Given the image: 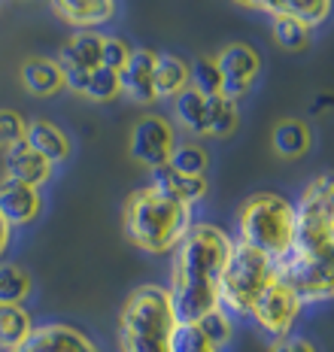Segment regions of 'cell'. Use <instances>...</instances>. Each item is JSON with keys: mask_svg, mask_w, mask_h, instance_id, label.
<instances>
[{"mask_svg": "<svg viewBox=\"0 0 334 352\" xmlns=\"http://www.w3.org/2000/svg\"><path fill=\"white\" fill-rule=\"evenodd\" d=\"M21 352H25V349H21Z\"/></svg>", "mask_w": 334, "mask_h": 352, "instance_id": "cell-38", "label": "cell"}, {"mask_svg": "<svg viewBox=\"0 0 334 352\" xmlns=\"http://www.w3.org/2000/svg\"><path fill=\"white\" fill-rule=\"evenodd\" d=\"M295 225H298V212L289 197L277 192H256L241 204L237 240L271 255L274 261H280L295 246Z\"/></svg>", "mask_w": 334, "mask_h": 352, "instance_id": "cell-4", "label": "cell"}, {"mask_svg": "<svg viewBox=\"0 0 334 352\" xmlns=\"http://www.w3.org/2000/svg\"><path fill=\"white\" fill-rule=\"evenodd\" d=\"M25 140L31 149H37L49 164H61V161L70 158L74 152V143H70L67 131H61L55 122H27V131H25Z\"/></svg>", "mask_w": 334, "mask_h": 352, "instance_id": "cell-22", "label": "cell"}, {"mask_svg": "<svg viewBox=\"0 0 334 352\" xmlns=\"http://www.w3.org/2000/svg\"><path fill=\"white\" fill-rule=\"evenodd\" d=\"M179 328L177 310L167 285H137L125 298L119 313V349L122 352H170Z\"/></svg>", "mask_w": 334, "mask_h": 352, "instance_id": "cell-3", "label": "cell"}, {"mask_svg": "<svg viewBox=\"0 0 334 352\" xmlns=\"http://www.w3.org/2000/svg\"><path fill=\"white\" fill-rule=\"evenodd\" d=\"M192 88H198L207 98L222 94V76H219V67H216L213 55H201L192 61Z\"/></svg>", "mask_w": 334, "mask_h": 352, "instance_id": "cell-30", "label": "cell"}, {"mask_svg": "<svg viewBox=\"0 0 334 352\" xmlns=\"http://www.w3.org/2000/svg\"><path fill=\"white\" fill-rule=\"evenodd\" d=\"M19 79L25 85V91H31L34 98H52L64 88V70L58 67L55 58L34 55L27 61H21Z\"/></svg>", "mask_w": 334, "mask_h": 352, "instance_id": "cell-21", "label": "cell"}, {"mask_svg": "<svg viewBox=\"0 0 334 352\" xmlns=\"http://www.w3.org/2000/svg\"><path fill=\"white\" fill-rule=\"evenodd\" d=\"M234 3L271 19H298L310 28L325 25L334 16V0H234Z\"/></svg>", "mask_w": 334, "mask_h": 352, "instance_id": "cell-13", "label": "cell"}, {"mask_svg": "<svg viewBox=\"0 0 334 352\" xmlns=\"http://www.w3.org/2000/svg\"><path fill=\"white\" fill-rule=\"evenodd\" d=\"M64 88L82 94L91 104H113L115 98H122L119 70H110L104 64L94 70H64Z\"/></svg>", "mask_w": 334, "mask_h": 352, "instance_id": "cell-15", "label": "cell"}, {"mask_svg": "<svg viewBox=\"0 0 334 352\" xmlns=\"http://www.w3.org/2000/svg\"><path fill=\"white\" fill-rule=\"evenodd\" d=\"M271 352H319L313 340H307V337H298V334H289V337H280V340H274Z\"/></svg>", "mask_w": 334, "mask_h": 352, "instance_id": "cell-35", "label": "cell"}, {"mask_svg": "<svg viewBox=\"0 0 334 352\" xmlns=\"http://www.w3.org/2000/svg\"><path fill=\"white\" fill-rule=\"evenodd\" d=\"M192 85V64L177 52H158L155 58V94L158 98H177Z\"/></svg>", "mask_w": 334, "mask_h": 352, "instance_id": "cell-25", "label": "cell"}, {"mask_svg": "<svg viewBox=\"0 0 334 352\" xmlns=\"http://www.w3.org/2000/svg\"><path fill=\"white\" fill-rule=\"evenodd\" d=\"M271 34L274 43L286 52H304L313 43V28L298 19H271Z\"/></svg>", "mask_w": 334, "mask_h": 352, "instance_id": "cell-27", "label": "cell"}, {"mask_svg": "<svg viewBox=\"0 0 334 352\" xmlns=\"http://www.w3.org/2000/svg\"><path fill=\"white\" fill-rule=\"evenodd\" d=\"M43 207V192L34 186H25V182L16 179H0V216L12 225V228H25V225H34L40 219Z\"/></svg>", "mask_w": 334, "mask_h": 352, "instance_id": "cell-12", "label": "cell"}, {"mask_svg": "<svg viewBox=\"0 0 334 352\" xmlns=\"http://www.w3.org/2000/svg\"><path fill=\"white\" fill-rule=\"evenodd\" d=\"M304 304L295 298V292L289 289L280 276H274V283L267 285L258 295L256 307H252L249 319L265 331L271 340H280V337H289L295 328L298 316H301Z\"/></svg>", "mask_w": 334, "mask_h": 352, "instance_id": "cell-8", "label": "cell"}, {"mask_svg": "<svg viewBox=\"0 0 334 352\" xmlns=\"http://www.w3.org/2000/svg\"><path fill=\"white\" fill-rule=\"evenodd\" d=\"M25 131H27V122L21 119V113L16 109H0V149H10L25 140Z\"/></svg>", "mask_w": 334, "mask_h": 352, "instance_id": "cell-33", "label": "cell"}, {"mask_svg": "<svg viewBox=\"0 0 334 352\" xmlns=\"http://www.w3.org/2000/svg\"><path fill=\"white\" fill-rule=\"evenodd\" d=\"M210 113H213V98L192 85L173 98V119L192 137H210Z\"/></svg>", "mask_w": 334, "mask_h": 352, "instance_id": "cell-20", "label": "cell"}, {"mask_svg": "<svg viewBox=\"0 0 334 352\" xmlns=\"http://www.w3.org/2000/svg\"><path fill=\"white\" fill-rule=\"evenodd\" d=\"M34 328L37 325L25 304H0V352H21Z\"/></svg>", "mask_w": 334, "mask_h": 352, "instance_id": "cell-23", "label": "cell"}, {"mask_svg": "<svg viewBox=\"0 0 334 352\" xmlns=\"http://www.w3.org/2000/svg\"><path fill=\"white\" fill-rule=\"evenodd\" d=\"M274 276H277V261L271 255L234 240V249H231L219 283V307L231 319H249L258 295L274 283Z\"/></svg>", "mask_w": 334, "mask_h": 352, "instance_id": "cell-5", "label": "cell"}, {"mask_svg": "<svg viewBox=\"0 0 334 352\" xmlns=\"http://www.w3.org/2000/svg\"><path fill=\"white\" fill-rule=\"evenodd\" d=\"M177 149V131L173 124L164 119V116H143L140 122L131 128L128 137V155L137 161V164L149 167H164L170 164V155Z\"/></svg>", "mask_w": 334, "mask_h": 352, "instance_id": "cell-9", "label": "cell"}, {"mask_svg": "<svg viewBox=\"0 0 334 352\" xmlns=\"http://www.w3.org/2000/svg\"><path fill=\"white\" fill-rule=\"evenodd\" d=\"M222 76V94L228 100H241L256 88L261 76V55L249 43H228L213 55Z\"/></svg>", "mask_w": 334, "mask_h": 352, "instance_id": "cell-10", "label": "cell"}, {"mask_svg": "<svg viewBox=\"0 0 334 352\" xmlns=\"http://www.w3.org/2000/svg\"><path fill=\"white\" fill-rule=\"evenodd\" d=\"M34 292V280L21 264L0 261V304H25Z\"/></svg>", "mask_w": 334, "mask_h": 352, "instance_id": "cell-26", "label": "cell"}, {"mask_svg": "<svg viewBox=\"0 0 334 352\" xmlns=\"http://www.w3.org/2000/svg\"><path fill=\"white\" fill-rule=\"evenodd\" d=\"M170 352H222L219 346L210 343V337L201 331L198 325H188V322H179L177 334H173V346Z\"/></svg>", "mask_w": 334, "mask_h": 352, "instance_id": "cell-32", "label": "cell"}, {"mask_svg": "<svg viewBox=\"0 0 334 352\" xmlns=\"http://www.w3.org/2000/svg\"><path fill=\"white\" fill-rule=\"evenodd\" d=\"M194 325H198L201 331L210 337V343H213V346H219V349H225L231 340H234V319H231L222 307H216L213 313H207V316L201 322H194Z\"/></svg>", "mask_w": 334, "mask_h": 352, "instance_id": "cell-31", "label": "cell"}, {"mask_svg": "<svg viewBox=\"0 0 334 352\" xmlns=\"http://www.w3.org/2000/svg\"><path fill=\"white\" fill-rule=\"evenodd\" d=\"M170 167L186 176H207L210 152L201 143H177V149L170 155Z\"/></svg>", "mask_w": 334, "mask_h": 352, "instance_id": "cell-29", "label": "cell"}, {"mask_svg": "<svg viewBox=\"0 0 334 352\" xmlns=\"http://www.w3.org/2000/svg\"><path fill=\"white\" fill-rule=\"evenodd\" d=\"M322 204H325V212H329V222H331V228H334V176H329V182H325Z\"/></svg>", "mask_w": 334, "mask_h": 352, "instance_id": "cell-37", "label": "cell"}, {"mask_svg": "<svg viewBox=\"0 0 334 352\" xmlns=\"http://www.w3.org/2000/svg\"><path fill=\"white\" fill-rule=\"evenodd\" d=\"M155 58L152 49H134L131 61L119 70V88L122 94L137 107H149L158 100L155 94Z\"/></svg>", "mask_w": 334, "mask_h": 352, "instance_id": "cell-11", "label": "cell"}, {"mask_svg": "<svg viewBox=\"0 0 334 352\" xmlns=\"http://www.w3.org/2000/svg\"><path fill=\"white\" fill-rule=\"evenodd\" d=\"M277 276L295 292V298L301 304L334 300V261L292 249L286 258L277 261Z\"/></svg>", "mask_w": 334, "mask_h": 352, "instance_id": "cell-7", "label": "cell"}, {"mask_svg": "<svg viewBox=\"0 0 334 352\" xmlns=\"http://www.w3.org/2000/svg\"><path fill=\"white\" fill-rule=\"evenodd\" d=\"M231 249L234 237L213 222H194L183 243L173 249L167 292L179 322L194 325L219 307V283Z\"/></svg>", "mask_w": 334, "mask_h": 352, "instance_id": "cell-1", "label": "cell"}, {"mask_svg": "<svg viewBox=\"0 0 334 352\" xmlns=\"http://www.w3.org/2000/svg\"><path fill=\"white\" fill-rule=\"evenodd\" d=\"M55 16L76 31H94L115 19L119 0H52Z\"/></svg>", "mask_w": 334, "mask_h": 352, "instance_id": "cell-17", "label": "cell"}, {"mask_svg": "<svg viewBox=\"0 0 334 352\" xmlns=\"http://www.w3.org/2000/svg\"><path fill=\"white\" fill-rule=\"evenodd\" d=\"M10 246H12V225L0 216V261H3V255L10 252Z\"/></svg>", "mask_w": 334, "mask_h": 352, "instance_id": "cell-36", "label": "cell"}, {"mask_svg": "<svg viewBox=\"0 0 334 352\" xmlns=\"http://www.w3.org/2000/svg\"><path fill=\"white\" fill-rule=\"evenodd\" d=\"M192 210L194 207L173 201V197L162 195L158 188L143 186L137 192H131L125 201V216H122L125 237L140 252L167 255L183 243L188 228L194 225Z\"/></svg>", "mask_w": 334, "mask_h": 352, "instance_id": "cell-2", "label": "cell"}, {"mask_svg": "<svg viewBox=\"0 0 334 352\" xmlns=\"http://www.w3.org/2000/svg\"><path fill=\"white\" fill-rule=\"evenodd\" d=\"M134 55V46L125 36H104V67L110 70H122Z\"/></svg>", "mask_w": 334, "mask_h": 352, "instance_id": "cell-34", "label": "cell"}, {"mask_svg": "<svg viewBox=\"0 0 334 352\" xmlns=\"http://www.w3.org/2000/svg\"><path fill=\"white\" fill-rule=\"evenodd\" d=\"M152 188H158L162 195L173 197V201L179 204H188V207H194L198 201H204L207 192H210V182L207 176H186V173H177L170 164L164 167H155L152 170Z\"/></svg>", "mask_w": 334, "mask_h": 352, "instance_id": "cell-19", "label": "cell"}, {"mask_svg": "<svg viewBox=\"0 0 334 352\" xmlns=\"http://www.w3.org/2000/svg\"><path fill=\"white\" fill-rule=\"evenodd\" d=\"M25 352H100V346L82 328L64 325V322H49V325H37L31 331Z\"/></svg>", "mask_w": 334, "mask_h": 352, "instance_id": "cell-14", "label": "cell"}, {"mask_svg": "<svg viewBox=\"0 0 334 352\" xmlns=\"http://www.w3.org/2000/svg\"><path fill=\"white\" fill-rule=\"evenodd\" d=\"M271 146L280 158H304L310 149H313V128H310L304 119H282L277 122L271 134Z\"/></svg>", "mask_w": 334, "mask_h": 352, "instance_id": "cell-24", "label": "cell"}, {"mask_svg": "<svg viewBox=\"0 0 334 352\" xmlns=\"http://www.w3.org/2000/svg\"><path fill=\"white\" fill-rule=\"evenodd\" d=\"M3 164H6V179L25 182V186H34V188H43L55 176V164H49L37 149H31L27 140L10 146L3 152Z\"/></svg>", "mask_w": 334, "mask_h": 352, "instance_id": "cell-16", "label": "cell"}, {"mask_svg": "<svg viewBox=\"0 0 334 352\" xmlns=\"http://www.w3.org/2000/svg\"><path fill=\"white\" fill-rule=\"evenodd\" d=\"M241 128V107L237 100H228L225 94H213V113H210V137L228 140Z\"/></svg>", "mask_w": 334, "mask_h": 352, "instance_id": "cell-28", "label": "cell"}, {"mask_svg": "<svg viewBox=\"0 0 334 352\" xmlns=\"http://www.w3.org/2000/svg\"><path fill=\"white\" fill-rule=\"evenodd\" d=\"M61 70H94L104 64V34L98 31H76L58 52Z\"/></svg>", "mask_w": 334, "mask_h": 352, "instance_id": "cell-18", "label": "cell"}, {"mask_svg": "<svg viewBox=\"0 0 334 352\" xmlns=\"http://www.w3.org/2000/svg\"><path fill=\"white\" fill-rule=\"evenodd\" d=\"M325 182H329V176H316V179L307 182V188L298 197V204H295L298 225H295L292 249H301V252L316 255V258L334 261V228L322 204Z\"/></svg>", "mask_w": 334, "mask_h": 352, "instance_id": "cell-6", "label": "cell"}]
</instances>
